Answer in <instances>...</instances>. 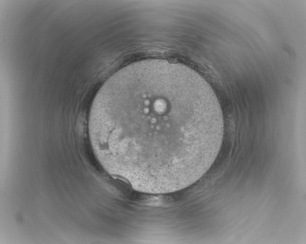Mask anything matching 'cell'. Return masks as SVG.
Wrapping results in <instances>:
<instances>
[{
	"label": "cell",
	"instance_id": "6da1fadb",
	"mask_svg": "<svg viewBox=\"0 0 306 244\" xmlns=\"http://www.w3.org/2000/svg\"><path fill=\"white\" fill-rule=\"evenodd\" d=\"M88 131L107 173L136 190L166 193L193 184L211 167L224 121L199 75L153 59L131 63L107 79L92 103Z\"/></svg>",
	"mask_w": 306,
	"mask_h": 244
}]
</instances>
